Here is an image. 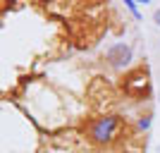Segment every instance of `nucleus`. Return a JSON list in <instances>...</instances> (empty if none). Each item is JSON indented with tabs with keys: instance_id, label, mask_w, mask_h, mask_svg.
<instances>
[{
	"instance_id": "39448f33",
	"label": "nucleus",
	"mask_w": 160,
	"mask_h": 153,
	"mask_svg": "<svg viewBox=\"0 0 160 153\" xmlns=\"http://www.w3.org/2000/svg\"><path fill=\"white\" fill-rule=\"evenodd\" d=\"M153 22H155V24H158V27H160V7H158V10H155V12H153Z\"/></svg>"
},
{
	"instance_id": "f257e3e1",
	"label": "nucleus",
	"mask_w": 160,
	"mask_h": 153,
	"mask_svg": "<svg viewBox=\"0 0 160 153\" xmlns=\"http://www.w3.org/2000/svg\"><path fill=\"white\" fill-rule=\"evenodd\" d=\"M124 127V117L120 115H103V117H96L91 125L86 127V134L93 144H112L115 139H120V132Z\"/></svg>"
},
{
	"instance_id": "f03ea898",
	"label": "nucleus",
	"mask_w": 160,
	"mask_h": 153,
	"mask_svg": "<svg viewBox=\"0 0 160 153\" xmlns=\"http://www.w3.org/2000/svg\"><path fill=\"white\" fill-rule=\"evenodd\" d=\"M134 60V48L129 43H112V46H108L105 50V62L112 69H124L129 67Z\"/></svg>"
},
{
	"instance_id": "20e7f679",
	"label": "nucleus",
	"mask_w": 160,
	"mask_h": 153,
	"mask_svg": "<svg viewBox=\"0 0 160 153\" xmlns=\"http://www.w3.org/2000/svg\"><path fill=\"white\" fill-rule=\"evenodd\" d=\"M139 127L143 129V132H146L148 127H151V117H141V120H139Z\"/></svg>"
},
{
	"instance_id": "7ed1b4c3",
	"label": "nucleus",
	"mask_w": 160,
	"mask_h": 153,
	"mask_svg": "<svg viewBox=\"0 0 160 153\" xmlns=\"http://www.w3.org/2000/svg\"><path fill=\"white\" fill-rule=\"evenodd\" d=\"M124 5H127V10L136 17V19H141V12H139V7H136V0H124Z\"/></svg>"
}]
</instances>
